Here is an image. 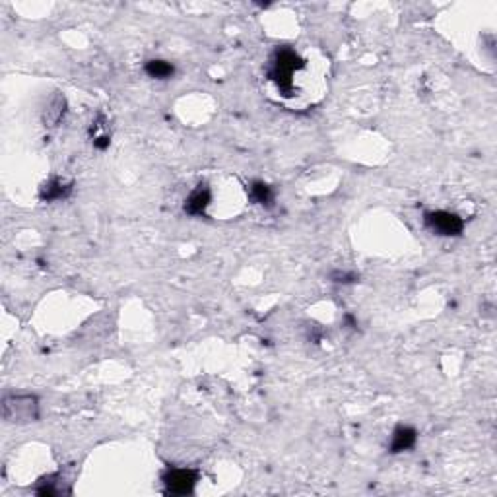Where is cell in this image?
Wrapping results in <instances>:
<instances>
[{
    "label": "cell",
    "instance_id": "obj_1",
    "mask_svg": "<svg viewBox=\"0 0 497 497\" xmlns=\"http://www.w3.org/2000/svg\"><path fill=\"white\" fill-rule=\"evenodd\" d=\"M303 65H305V62H303V59H301L297 53L293 51V49L284 47V49H278L276 55H274L271 70H268V76H271V80L278 86V89L282 94L292 95L293 76H295V72H300L301 68H303Z\"/></svg>",
    "mask_w": 497,
    "mask_h": 497
},
{
    "label": "cell",
    "instance_id": "obj_2",
    "mask_svg": "<svg viewBox=\"0 0 497 497\" xmlns=\"http://www.w3.org/2000/svg\"><path fill=\"white\" fill-rule=\"evenodd\" d=\"M2 416L10 424H30L39 420V400L33 395H12L2 403Z\"/></svg>",
    "mask_w": 497,
    "mask_h": 497
},
{
    "label": "cell",
    "instance_id": "obj_3",
    "mask_svg": "<svg viewBox=\"0 0 497 497\" xmlns=\"http://www.w3.org/2000/svg\"><path fill=\"white\" fill-rule=\"evenodd\" d=\"M424 222L433 234L443 235V237H459L464 231V219L447 210L427 212L424 216Z\"/></svg>",
    "mask_w": 497,
    "mask_h": 497
},
{
    "label": "cell",
    "instance_id": "obj_4",
    "mask_svg": "<svg viewBox=\"0 0 497 497\" xmlns=\"http://www.w3.org/2000/svg\"><path fill=\"white\" fill-rule=\"evenodd\" d=\"M198 482V472L190 468H168L163 472V484L169 493L173 496H187L192 493Z\"/></svg>",
    "mask_w": 497,
    "mask_h": 497
},
{
    "label": "cell",
    "instance_id": "obj_5",
    "mask_svg": "<svg viewBox=\"0 0 497 497\" xmlns=\"http://www.w3.org/2000/svg\"><path fill=\"white\" fill-rule=\"evenodd\" d=\"M210 202H212V190H210L208 185L200 183L197 189L192 190L189 197H187L183 210L185 214H189V216H204Z\"/></svg>",
    "mask_w": 497,
    "mask_h": 497
},
{
    "label": "cell",
    "instance_id": "obj_6",
    "mask_svg": "<svg viewBox=\"0 0 497 497\" xmlns=\"http://www.w3.org/2000/svg\"><path fill=\"white\" fill-rule=\"evenodd\" d=\"M74 185L60 179V177H51L47 183L41 185L39 189V198L43 202H57V200H65L72 195Z\"/></svg>",
    "mask_w": 497,
    "mask_h": 497
},
{
    "label": "cell",
    "instance_id": "obj_7",
    "mask_svg": "<svg viewBox=\"0 0 497 497\" xmlns=\"http://www.w3.org/2000/svg\"><path fill=\"white\" fill-rule=\"evenodd\" d=\"M65 115H66V97L60 94V92H55V94L51 95V99H49L47 105H45V111H43L45 126H49V129L59 126L60 121L65 119Z\"/></svg>",
    "mask_w": 497,
    "mask_h": 497
},
{
    "label": "cell",
    "instance_id": "obj_8",
    "mask_svg": "<svg viewBox=\"0 0 497 497\" xmlns=\"http://www.w3.org/2000/svg\"><path fill=\"white\" fill-rule=\"evenodd\" d=\"M417 432L410 425H398L393 432V439H390V453H404L412 447L416 445Z\"/></svg>",
    "mask_w": 497,
    "mask_h": 497
},
{
    "label": "cell",
    "instance_id": "obj_9",
    "mask_svg": "<svg viewBox=\"0 0 497 497\" xmlns=\"http://www.w3.org/2000/svg\"><path fill=\"white\" fill-rule=\"evenodd\" d=\"M248 192H251L253 202H256V204L271 208L272 202H274V190H272L271 185L264 183V181H255V183H251Z\"/></svg>",
    "mask_w": 497,
    "mask_h": 497
},
{
    "label": "cell",
    "instance_id": "obj_10",
    "mask_svg": "<svg viewBox=\"0 0 497 497\" xmlns=\"http://www.w3.org/2000/svg\"><path fill=\"white\" fill-rule=\"evenodd\" d=\"M144 70L150 78H155V80H168L175 74V66L168 62V60H148L144 65Z\"/></svg>",
    "mask_w": 497,
    "mask_h": 497
},
{
    "label": "cell",
    "instance_id": "obj_11",
    "mask_svg": "<svg viewBox=\"0 0 497 497\" xmlns=\"http://www.w3.org/2000/svg\"><path fill=\"white\" fill-rule=\"evenodd\" d=\"M330 280H332L334 284H356V282H359V274L350 271H334L330 274Z\"/></svg>",
    "mask_w": 497,
    "mask_h": 497
},
{
    "label": "cell",
    "instance_id": "obj_12",
    "mask_svg": "<svg viewBox=\"0 0 497 497\" xmlns=\"http://www.w3.org/2000/svg\"><path fill=\"white\" fill-rule=\"evenodd\" d=\"M92 144H94L95 150H99V152H103V150H107L111 144V134L109 132H103V134H97V136H94L92 138Z\"/></svg>",
    "mask_w": 497,
    "mask_h": 497
},
{
    "label": "cell",
    "instance_id": "obj_13",
    "mask_svg": "<svg viewBox=\"0 0 497 497\" xmlns=\"http://www.w3.org/2000/svg\"><path fill=\"white\" fill-rule=\"evenodd\" d=\"M344 322H346V324H348L350 329H358V321L354 319V315H350V313L344 315Z\"/></svg>",
    "mask_w": 497,
    "mask_h": 497
}]
</instances>
